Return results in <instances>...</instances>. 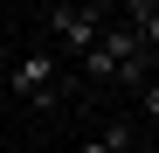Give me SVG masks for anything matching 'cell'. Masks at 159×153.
Instances as JSON below:
<instances>
[{"label": "cell", "mask_w": 159, "mask_h": 153, "mask_svg": "<svg viewBox=\"0 0 159 153\" xmlns=\"http://www.w3.org/2000/svg\"><path fill=\"white\" fill-rule=\"evenodd\" d=\"M7 84H14V97H21V105L48 111V105H62L69 76H62V56H56V49H48V42H35V49H21V56H14Z\"/></svg>", "instance_id": "cell-1"}, {"label": "cell", "mask_w": 159, "mask_h": 153, "mask_svg": "<svg viewBox=\"0 0 159 153\" xmlns=\"http://www.w3.org/2000/svg\"><path fill=\"white\" fill-rule=\"evenodd\" d=\"M104 21H111L104 0H56V7L42 14V28H48V49H56V56H83L104 35Z\"/></svg>", "instance_id": "cell-2"}, {"label": "cell", "mask_w": 159, "mask_h": 153, "mask_svg": "<svg viewBox=\"0 0 159 153\" xmlns=\"http://www.w3.org/2000/svg\"><path fill=\"white\" fill-rule=\"evenodd\" d=\"M118 21H125L131 35H139V49H145V56L159 49V14H152V7H139V0H125V14H118Z\"/></svg>", "instance_id": "cell-3"}, {"label": "cell", "mask_w": 159, "mask_h": 153, "mask_svg": "<svg viewBox=\"0 0 159 153\" xmlns=\"http://www.w3.org/2000/svg\"><path fill=\"white\" fill-rule=\"evenodd\" d=\"M97 139L111 146V153H145V139L131 132V118H104V132H97Z\"/></svg>", "instance_id": "cell-4"}, {"label": "cell", "mask_w": 159, "mask_h": 153, "mask_svg": "<svg viewBox=\"0 0 159 153\" xmlns=\"http://www.w3.org/2000/svg\"><path fill=\"white\" fill-rule=\"evenodd\" d=\"M76 153H111V146H104V139H83V146H76Z\"/></svg>", "instance_id": "cell-5"}, {"label": "cell", "mask_w": 159, "mask_h": 153, "mask_svg": "<svg viewBox=\"0 0 159 153\" xmlns=\"http://www.w3.org/2000/svg\"><path fill=\"white\" fill-rule=\"evenodd\" d=\"M14 7H35V0H14Z\"/></svg>", "instance_id": "cell-6"}, {"label": "cell", "mask_w": 159, "mask_h": 153, "mask_svg": "<svg viewBox=\"0 0 159 153\" xmlns=\"http://www.w3.org/2000/svg\"><path fill=\"white\" fill-rule=\"evenodd\" d=\"M152 125H159V118H152Z\"/></svg>", "instance_id": "cell-7"}]
</instances>
